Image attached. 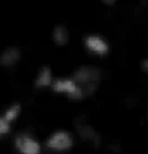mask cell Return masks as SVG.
I'll list each match as a JSON object with an SVG mask.
<instances>
[{"mask_svg":"<svg viewBox=\"0 0 148 154\" xmlns=\"http://www.w3.org/2000/svg\"><path fill=\"white\" fill-rule=\"evenodd\" d=\"M74 81L80 87L83 95H91L98 87L100 81V70L92 66L81 67L76 70L74 75Z\"/></svg>","mask_w":148,"mask_h":154,"instance_id":"1","label":"cell"},{"mask_svg":"<svg viewBox=\"0 0 148 154\" xmlns=\"http://www.w3.org/2000/svg\"><path fill=\"white\" fill-rule=\"evenodd\" d=\"M53 89L56 92L65 93L71 98H81L83 92L76 82L72 79H57L53 83Z\"/></svg>","mask_w":148,"mask_h":154,"instance_id":"2","label":"cell"},{"mask_svg":"<svg viewBox=\"0 0 148 154\" xmlns=\"http://www.w3.org/2000/svg\"><path fill=\"white\" fill-rule=\"evenodd\" d=\"M72 145L71 136L66 132H57L50 136V139L47 141V146L53 150H68Z\"/></svg>","mask_w":148,"mask_h":154,"instance_id":"3","label":"cell"},{"mask_svg":"<svg viewBox=\"0 0 148 154\" xmlns=\"http://www.w3.org/2000/svg\"><path fill=\"white\" fill-rule=\"evenodd\" d=\"M16 146L21 153L37 154L40 151L39 144L27 135H20L16 139Z\"/></svg>","mask_w":148,"mask_h":154,"instance_id":"4","label":"cell"},{"mask_svg":"<svg viewBox=\"0 0 148 154\" xmlns=\"http://www.w3.org/2000/svg\"><path fill=\"white\" fill-rule=\"evenodd\" d=\"M85 42H86V46L88 47V49L94 51V53H97V54H106L107 50H108L107 44L98 36H88Z\"/></svg>","mask_w":148,"mask_h":154,"instance_id":"5","label":"cell"},{"mask_svg":"<svg viewBox=\"0 0 148 154\" xmlns=\"http://www.w3.org/2000/svg\"><path fill=\"white\" fill-rule=\"evenodd\" d=\"M20 58V53L17 48H14V47H10L6 49L1 54L0 56V64L2 66H6V67H10V66H14L16 63L19 60Z\"/></svg>","mask_w":148,"mask_h":154,"instance_id":"6","label":"cell"},{"mask_svg":"<svg viewBox=\"0 0 148 154\" xmlns=\"http://www.w3.org/2000/svg\"><path fill=\"white\" fill-rule=\"evenodd\" d=\"M78 132H79L80 137L85 140V141H90L94 144H98L99 143L98 134L89 125H79L78 126Z\"/></svg>","mask_w":148,"mask_h":154,"instance_id":"7","label":"cell"},{"mask_svg":"<svg viewBox=\"0 0 148 154\" xmlns=\"http://www.w3.org/2000/svg\"><path fill=\"white\" fill-rule=\"evenodd\" d=\"M53 36L55 42L57 45H59V46H64L65 44H67L69 39L68 31H67V29L64 26H57V27L55 28Z\"/></svg>","mask_w":148,"mask_h":154,"instance_id":"8","label":"cell"},{"mask_svg":"<svg viewBox=\"0 0 148 154\" xmlns=\"http://www.w3.org/2000/svg\"><path fill=\"white\" fill-rule=\"evenodd\" d=\"M51 83V72L48 67H44L40 69L39 75L36 79V86L37 87H47Z\"/></svg>","mask_w":148,"mask_h":154,"instance_id":"9","label":"cell"},{"mask_svg":"<svg viewBox=\"0 0 148 154\" xmlns=\"http://www.w3.org/2000/svg\"><path fill=\"white\" fill-rule=\"evenodd\" d=\"M19 112H20V106H19V105H18V104L12 105L11 107L9 108L7 112H6L4 119L7 121L8 123H10V122H12V121L17 117V115L19 114Z\"/></svg>","mask_w":148,"mask_h":154,"instance_id":"10","label":"cell"},{"mask_svg":"<svg viewBox=\"0 0 148 154\" xmlns=\"http://www.w3.org/2000/svg\"><path fill=\"white\" fill-rule=\"evenodd\" d=\"M9 131V123L5 119L0 117V135H4Z\"/></svg>","mask_w":148,"mask_h":154,"instance_id":"11","label":"cell"},{"mask_svg":"<svg viewBox=\"0 0 148 154\" xmlns=\"http://www.w3.org/2000/svg\"><path fill=\"white\" fill-rule=\"evenodd\" d=\"M101 1L107 6H111V5H114L116 2V0H101Z\"/></svg>","mask_w":148,"mask_h":154,"instance_id":"12","label":"cell"}]
</instances>
